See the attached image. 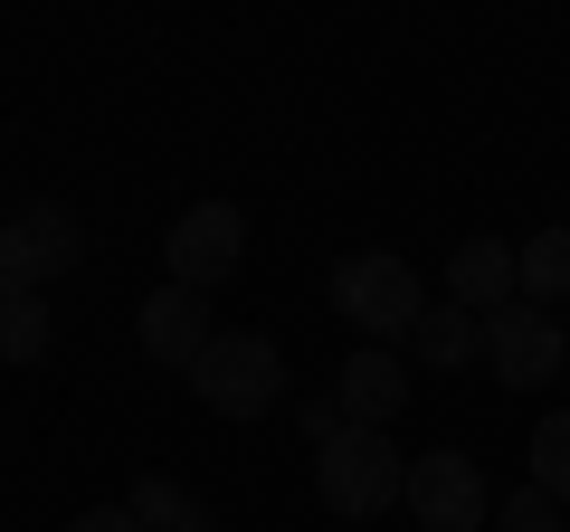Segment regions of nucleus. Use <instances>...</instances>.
<instances>
[{
  "mask_svg": "<svg viewBox=\"0 0 570 532\" xmlns=\"http://www.w3.org/2000/svg\"><path fill=\"white\" fill-rule=\"evenodd\" d=\"M0 362L10 371L48 362V295L39 286H0Z\"/></svg>",
  "mask_w": 570,
  "mask_h": 532,
  "instance_id": "nucleus-13",
  "label": "nucleus"
},
{
  "mask_svg": "<svg viewBox=\"0 0 570 532\" xmlns=\"http://www.w3.org/2000/svg\"><path fill=\"white\" fill-rule=\"evenodd\" d=\"M513 295H523V286H513V247H504V238H466V247L448 257V305H466V314H475V305L504 314Z\"/></svg>",
  "mask_w": 570,
  "mask_h": 532,
  "instance_id": "nucleus-10",
  "label": "nucleus"
},
{
  "mask_svg": "<svg viewBox=\"0 0 570 532\" xmlns=\"http://www.w3.org/2000/svg\"><path fill=\"white\" fill-rule=\"evenodd\" d=\"M485 362H494V381H504V390H542L551 371H570V333L551 324L542 305L513 295L504 314H485Z\"/></svg>",
  "mask_w": 570,
  "mask_h": 532,
  "instance_id": "nucleus-7",
  "label": "nucleus"
},
{
  "mask_svg": "<svg viewBox=\"0 0 570 532\" xmlns=\"http://www.w3.org/2000/svg\"><path fill=\"white\" fill-rule=\"evenodd\" d=\"M134 343L153 352V362L190 371L209 343H219V324H209V305H200L190 286H163V295H142V314H134Z\"/></svg>",
  "mask_w": 570,
  "mask_h": 532,
  "instance_id": "nucleus-8",
  "label": "nucleus"
},
{
  "mask_svg": "<svg viewBox=\"0 0 570 532\" xmlns=\"http://www.w3.org/2000/svg\"><path fill=\"white\" fill-rule=\"evenodd\" d=\"M181 381L200 390V410H219V418H266V410H285V352L266 343V333H219Z\"/></svg>",
  "mask_w": 570,
  "mask_h": 532,
  "instance_id": "nucleus-3",
  "label": "nucleus"
},
{
  "mask_svg": "<svg viewBox=\"0 0 570 532\" xmlns=\"http://www.w3.org/2000/svg\"><path fill=\"white\" fill-rule=\"evenodd\" d=\"M409 513H419V532H475V523H494L485 466H475L466 447L409 456Z\"/></svg>",
  "mask_w": 570,
  "mask_h": 532,
  "instance_id": "nucleus-5",
  "label": "nucleus"
},
{
  "mask_svg": "<svg viewBox=\"0 0 570 532\" xmlns=\"http://www.w3.org/2000/svg\"><path fill=\"white\" fill-rule=\"evenodd\" d=\"M163 257H171V286L209 295L219 276H238V257H247V219H238L228 200H190L181 219L163 228Z\"/></svg>",
  "mask_w": 570,
  "mask_h": 532,
  "instance_id": "nucleus-6",
  "label": "nucleus"
},
{
  "mask_svg": "<svg viewBox=\"0 0 570 532\" xmlns=\"http://www.w3.org/2000/svg\"><path fill=\"white\" fill-rule=\"evenodd\" d=\"M532 485H542L551 504H570V410H551L542 428H532Z\"/></svg>",
  "mask_w": 570,
  "mask_h": 532,
  "instance_id": "nucleus-15",
  "label": "nucleus"
},
{
  "mask_svg": "<svg viewBox=\"0 0 570 532\" xmlns=\"http://www.w3.org/2000/svg\"><path fill=\"white\" fill-rule=\"evenodd\" d=\"M494 532H561V504H551L542 485H523V494L494 504Z\"/></svg>",
  "mask_w": 570,
  "mask_h": 532,
  "instance_id": "nucleus-16",
  "label": "nucleus"
},
{
  "mask_svg": "<svg viewBox=\"0 0 570 532\" xmlns=\"http://www.w3.org/2000/svg\"><path fill=\"white\" fill-rule=\"evenodd\" d=\"M67 532H142V523H134V504H96V513H77Z\"/></svg>",
  "mask_w": 570,
  "mask_h": 532,
  "instance_id": "nucleus-17",
  "label": "nucleus"
},
{
  "mask_svg": "<svg viewBox=\"0 0 570 532\" xmlns=\"http://www.w3.org/2000/svg\"><path fill=\"white\" fill-rule=\"evenodd\" d=\"M513 286H523V305H570V219L532 228L523 247H513Z\"/></svg>",
  "mask_w": 570,
  "mask_h": 532,
  "instance_id": "nucleus-11",
  "label": "nucleus"
},
{
  "mask_svg": "<svg viewBox=\"0 0 570 532\" xmlns=\"http://www.w3.org/2000/svg\"><path fill=\"white\" fill-rule=\"evenodd\" d=\"M333 400H343V418H352V428H390V418H400V400H409V371H400V352L362 343L343 371H333Z\"/></svg>",
  "mask_w": 570,
  "mask_h": 532,
  "instance_id": "nucleus-9",
  "label": "nucleus"
},
{
  "mask_svg": "<svg viewBox=\"0 0 570 532\" xmlns=\"http://www.w3.org/2000/svg\"><path fill=\"white\" fill-rule=\"evenodd\" d=\"M333 314H343L352 333H371V343H409L419 333V314H428V295H419V276H409L390 247H362V257H343L333 266Z\"/></svg>",
  "mask_w": 570,
  "mask_h": 532,
  "instance_id": "nucleus-2",
  "label": "nucleus"
},
{
  "mask_svg": "<svg viewBox=\"0 0 570 532\" xmlns=\"http://www.w3.org/2000/svg\"><path fill=\"white\" fill-rule=\"evenodd\" d=\"M409 352H419L428 371H466L475 352H485V314H466V305H428L419 333H409Z\"/></svg>",
  "mask_w": 570,
  "mask_h": 532,
  "instance_id": "nucleus-12",
  "label": "nucleus"
},
{
  "mask_svg": "<svg viewBox=\"0 0 570 532\" xmlns=\"http://www.w3.org/2000/svg\"><path fill=\"white\" fill-rule=\"evenodd\" d=\"M86 257V228L67 200H20L10 219H0V286H58L67 266Z\"/></svg>",
  "mask_w": 570,
  "mask_h": 532,
  "instance_id": "nucleus-4",
  "label": "nucleus"
},
{
  "mask_svg": "<svg viewBox=\"0 0 570 532\" xmlns=\"http://www.w3.org/2000/svg\"><path fill=\"white\" fill-rule=\"evenodd\" d=\"M314 494H324L343 523H371V513L409 504V466L390 447V428H343L333 447H314Z\"/></svg>",
  "mask_w": 570,
  "mask_h": 532,
  "instance_id": "nucleus-1",
  "label": "nucleus"
},
{
  "mask_svg": "<svg viewBox=\"0 0 570 532\" xmlns=\"http://www.w3.org/2000/svg\"><path fill=\"white\" fill-rule=\"evenodd\" d=\"M124 504H134V523H142V532H219V523H209V504H200L190 485H171V475H142Z\"/></svg>",
  "mask_w": 570,
  "mask_h": 532,
  "instance_id": "nucleus-14",
  "label": "nucleus"
}]
</instances>
